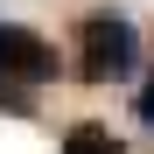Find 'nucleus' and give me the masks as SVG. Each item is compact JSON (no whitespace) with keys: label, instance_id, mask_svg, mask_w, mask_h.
I'll return each instance as SVG.
<instances>
[{"label":"nucleus","instance_id":"1","mask_svg":"<svg viewBox=\"0 0 154 154\" xmlns=\"http://www.w3.org/2000/svg\"><path fill=\"white\" fill-rule=\"evenodd\" d=\"M70 63L84 84H126L140 70V28L126 21L119 7H98L77 21V42H70Z\"/></svg>","mask_w":154,"mask_h":154},{"label":"nucleus","instance_id":"2","mask_svg":"<svg viewBox=\"0 0 154 154\" xmlns=\"http://www.w3.org/2000/svg\"><path fill=\"white\" fill-rule=\"evenodd\" d=\"M0 77L14 84H56L63 77V56L42 28H21V21H0Z\"/></svg>","mask_w":154,"mask_h":154},{"label":"nucleus","instance_id":"3","mask_svg":"<svg viewBox=\"0 0 154 154\" xmlns=\"http://www.w3.org/2000/svg\"><path fill=\"white\" fill-rule=\"evenodd\" d=\"M63 154H126L112 140V126H98V119H77L70 133H63Z\"/></svg>","mask_w":154,"mask_h":154},{"label":"nucleus","instance_id":"4","mask_svg":"<svg viewBox=\"0 0 154 154\" xmlns=\"http://www.w3.org/2000/svg\"><path fill=\"white\" fill-rule=\"evenodd\" d=\"M0 112H14V119H35V84H14V77H0Z\"/></svg>","mask_w":154,"mask_h":154},{"label":"nucleus","instance_id":"5","mask_svg":"<svg viewBox=\"0 0 154 154\" xmlns=\"http://www.w3.org/2000/svg\"><path fill=\"white\" fill-rule=\"evenodd\" d=\"M133 119H140V126H154V77L133 91Z\"/></svg>","mask_w":154,"mask_h":154}]
</instances>
